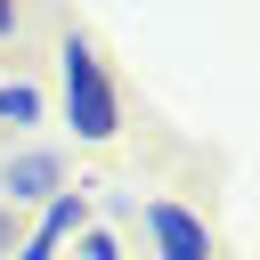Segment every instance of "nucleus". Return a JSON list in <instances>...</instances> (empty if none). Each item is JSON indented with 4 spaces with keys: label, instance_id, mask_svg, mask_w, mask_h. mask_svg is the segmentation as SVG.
<instances>
[{
    "label": "nucleus",
    "instance_id": "obj_2",
    "mask_svg": "<svg viewBox=\"0 0 260 260\" xmlns=\"http://www.w3.org/2000/svg\"><path fill=\"white\" fill-rule=\"evenodd\" d=\"M130 219L146 228V252H154V260H211V228H203V211H187V203H171V195H146Z\"/></svg>",
    "mask_w": 260,
    "mask_h": 260
},
{
    "label": "nucleus",
    "instance_id": "obj_7",
    "mask_svg": "<svg viewBox=\"0 0 260 260\" xmlns=\"http://www.w3.org/2000/svg\"><path fill=\"white\" fill-rule=\"evenodd\" d=\"M16 32H24V8H16V0H0V49H8Z\"/></svg>",
    "mask_w": 260,
    "mask_h": 260
},
{
    "label": "nucleus",
    "instance_id": "obj_3",
    "mask_svg": "<svg viewBox=\"0 0 260 260\" xmlns=\"http://www.w3.org/2000/svg\"><path fill=\"white\" fill-rule=\"evenodd\" d=\"M73 187V171H65V154L57 146H16L8 162H0V203L16 211V203H49V195H65Z\"/></svg>",
    "mask_w": 260,
    "mask_h": 260
},
{
    "label": "nucleus",
    "instance_id": "obj_6",
    "mask_svg": "<svg viewBox=\"0 0 260 260\" xmlns=\"http://www.w3.org/2000/svg\"><path fill=\"white\" fill-rule=\"evenodd\" d=\"M73 260H130V252H122V236H114V228H89V236L73 244Z\"/></svg>",
    "mask_w": 260,
    "mask_h": 260
},
{
    "label": "nucleus",
    "instance_id": "obj_1",
    "mask_svg": "<svg viewBox=\"0 0 260 260\" xmlns=\"http://www.w3.org/2000/svg\"><path fill=\"white\" fill-rule=\"evenodd\" d=\"M57 89H65V122H73L81 146H106V138L122 130V89H114V73H106V57H98L89 32H65V49H57Z\"/></svg>",
    "mask_w": 260,
    "mask_h": 260
},
{
    "label": "nucleus",
    "instance_id": "obj_4",
    "mask_svg": "<svg viewBox=\"0 0 260 260\" xmlns=\"http://www.w3.org/2000/svg\"><path fill=\"white\" fill-rule=\"evenodd\" d=\"M49 252H65V244H81L89 236V187H65V195H49L41 203V228H32Z\"/></svg>",
    "mask_w": 260,
    "mask_h": 260
},
{
    "label": "nucleus",
    "instance_id": "obj_5",
    "mask_svg": "<svg viewBox=\"0 0 260 260\" xmlns=\"http://www.w3.org/2000/svg\"><path fill=\"white\" fill-rule=\"evenodd\" d=\"M0 122H8V130H32V122H41V89H32V81H0Z\"/></svg>",
    "mask_w": 260,
    "mask_h": 260
},
{
    "label": "nucleus",
    "instance_id": "obj_9",
    "mask_svg": "<svg viewBox=\"0 0 260 260\" xmlns=\"http://www.w3.org/2000/svg\"><path fill=\"white\" fill-rule=\"evenodd\" d=\"M8 260H57V252H49V244H41V236H24V244H16V252H8Z\"/></svg>",
    "mask_w": 260,
    "mask_h": 260
},
{
    "label": "nucleus",
    "instance_id": "obj_8",
    "mask_svg": "<svg viewBox=\"0 0 260 260\" xmlns=\"http://www.w3.org/2000/svg\"><path fill=\"white\" fill-rule=\"evenodd\" d=\"M16 244H24V236H16V219H8V203H0V260H8Z\"/></svg>",
    "mask_w": 260,
    "mask_h": 260
}]
</instances>
